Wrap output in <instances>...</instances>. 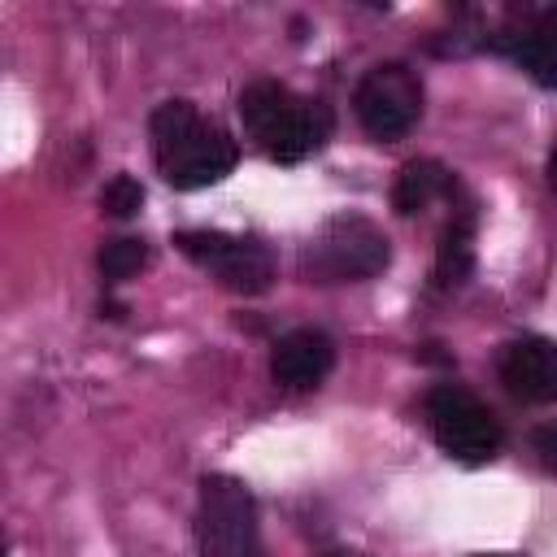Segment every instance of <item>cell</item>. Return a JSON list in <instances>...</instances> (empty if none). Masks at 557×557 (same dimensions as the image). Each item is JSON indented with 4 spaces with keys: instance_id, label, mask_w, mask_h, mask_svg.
I'll return each instance as SVG.
<instances>
[{
    "instance_id": "cell-14",
    "label": "cell",
    "mask_w": 557,
    "mask_h": 557,
    "mask_svg": "<svg viewBox=\"0 0 557 557\" xmlns=\"http://www.w3.org/2000/svg\"><path fill=\"white\" fill-rule=\"evenodd\" d=\"M139 205H144V187H139V178H131V174H113V178L104 183V191H100V209H104L109 218H135Z\"/></svg>"
},
{
    "instance_id": "cell-3",
    "label": "cell",
    "mask_w": 557,
    "mask_h": 557,
    "mask_svg": "<svg viewBox=\"0 0 557 557\" xmlns=\"http://www.w3.org/2000/svg\"><path fill=\"white\" fill-rule=\"evenodd\" d=\"M387 261H392L387 235L361 213H339L322 222V231L305 244L300 274L309 283H357L383 274Z\"/></svg>"
},
{
    "instance_id": "cell-17",
    "label": "cell",
    "mask_w": 557,
    "mask_h": 557,
    "mask_svg": "<svg viewBox=\"0 0 557 557\" xmlns=\"http://www.w3.org/2000/svg\"><path fill=\"white\" fill-rule=\"evenodd\" d=\"M331 557H357V553H331Z\"/></svg>"
},
{
    "instance_id": "cell-13",
    "label": "cell",
    "mask_w": 557,
    "mask_h": 557,
    "mask_svg": "<svg viewBox=\"0 0 557 557\" xmlns=\"http://www.w3.org/2000/svg\"><path fill=\"white\" fill-rule=\"evenodd\" d=\"M144 265H148V244L144 239H109L100 248V274L113 278V283L139 274Z\"/></svg>"
},
{
    "instance_id": "cell-1",
    "label": "cell",
    "mask_w": 557,
    "mask_h": 557,
    "mask_svg": "<svg viewBox=\"0 0 557 557\" xmlns=\"http://www.w3.org/2000/svg\"><path fill=\"white\" fill-rule=\"evenodd\" d=\"M148 135H152V157H157V170L165 174V183L187 187V191L226 178L239 157L231 131L200 117L191 100L157 104L148 117Z\"/></svg>"
},
{
    "instance_id": "cell-12",
    "label": "cell",
    "mask_w": 557,
    "mask_h": 557,
    "mask_svg": "<svg viewBox=\"0 0 557 557\" xmlns=\"http://www.w3.org/2000/svg\"><path fill=\"white\" fill-rule=\"evenodd\" d=\"M474 265V248H470V231L466 226H448L440 239V257H435V283L440 287H457L466 283Z\"/></svg>"
},
{
    "instance_id": "cell-4",
    "label": "cell",
    "mask_w": 557,
    "mask_h": 557,
    "mask_svg": "<svg viewBox=\"0 0 557 557\" xmlns=\"http://www.w3.org/2000/svg\"><path fill=\"white\" fill-rule=\"evenodd\" d=\"M200 557H261L257 505L235 474H205L196 505Z\"/></svg>"
},
{
    "instance_id": "cell-15",
    "label": "cell",
    "mask_w": 557,
    "mask_h": 557,
    "mask_svg": "<svg viewBox=\"0 0 557 557\" xmlns=\"http://www.w3.org/2000/svg\"><path fill=\"white\" fill-rule=\"evenodd\" d=\"M535 453H540V461L548 470H557V431L553 426L548 431H535Z\"/></svg>"
},
{
    "instance_id": "cell-6",
    "label": "cell",
    "mask_w": 557,
    "mask_h": 557,
    "mask_svg": "<svg viewBox=\"0 0 557 557\" xmlns=\"http://www.w3.org/2000/svg\"><path fill=\"white\" fill-rule=\"evenodd\" d=\"M426 418H431L435 444L457 461H492L500 453V422L474 392H466L457 383L431 387Z\"/></svg>"
},
{
    "instance_id": "cell-8",
    "label": "cell",
    "mask_w": 557,
    "mask_h": 557,
    "mask_svg": "<svg viewBox=\"0 0 557 557\" xmlns=\"http://www.w3.org/2000/svg\"><path fill=\"white\" fill-rule=\"evenodd\" d=\"M500 379L522 400H557V344L544 335H522L500 352Z\"/></svg>"
},
{
    "instance_id": "cell-10",
    "label": "cell",
    "mask_w": 557,
    "mask_h": 557,
    "mask_svg": "<svg viewBox=\"0 0 557 557\" xmlns=\"http://www.w3.org/2000/svg\"><path fill=\"white\" fill-rule=\"evenodd\" d=\"M509 52L540 87H557V9H540L522 35H513Z\"/></svg>"
},
{
    "instance_id": "cell-2",
    "label": "cell",
    "mask_w": 557,
    "mask_h": 557,
    "mask_svg": "<svg viewBox=\"0 0 557 557\" xmlns=\"http://www.w3.org/2000/svg\"><path fill=\"white\" fill-rule=\"evenodd\" d=\"M239 117L257 139V148L278 165H296L331 139V109L322 100L296 96L274 78H257L244 87Z\"/></svg>"
},
{
    "instance_id": "cell-9",
    "label": "cell",
    "mask_w": 557,
    "mask_h": 557,
    "mask_svg": "<svg viewBox=\"0 0 557 557\" xmlns=\"http://www.w3.org/2000/svg\"><path fill=\"white\" fill-rule=\"evenodd\" d=\"M331 366H335V344L313 326H300V331H287L283 339H274L270 374H274V383H283L292 392L318 387L331 374Z\"/></svg>"
},
{
    "instance_id": "cell-11",
    "label": "cell",
    "mask_w": 557,
    "mask_h": 557,
    "mask_svg": "<svg viewBox=\"0 0 557 557\" xmlns=\"http://www.w3.org/2000/svg\"><path fill=\"white\" fill-rule=\"evenodd\" d=\"M453 174L440 165V161H409L400 174H396V187H392V209L413 218L422 213L440 191H448Z\"/></svg>"
},
{
    "instance_id": "cell-5",
    "label": "cell",
    "mask_w": 557,
    "mask_h": 557,
    "mask_svg": "<svg viewBox=\"0 0 557 557\" xmlns=\"http://www.w3.org/2000/svg\"><path fill=\"white\" fill-rule=\"evenodd\" d=\"M352 113L361 122V131L379 144L405 139L413 131V122L422 117V83L409 65L400 61H383L370 65L352 91Z\"/></svg>"
},
{
    "instance_id": "cell-16",
    "label": "cell",
    "mask_w": 557,
    "mask_h": 557,
    "mask_svg": "<svg viewBox=\"0 0 557 557\" xmlns=\"http://www.w3.org/2000/svg\"><path fill=\"white\" fill-rule=\"evenodd\" d=\"M548 183H553V191H557V148L548 152Z\"/></svg>"
},
{
    "instance_id": "cell-7",
    "label": "cell",
    "mask_w": 557,
    "mask_h": 557,
    "mask_svg": "<svg viewBox=\"0 0 557 557\" xmlns=\"http://www.w3.org/2000/svg\"><path fill=\"white\" fill-rule=\"evenodd\" d=\"M174 248L196 265H205L209 274H218V283L231 292L252 296V292H265L274 278V261L257 239H239L226 231H178Z\"/></svg>"
}]
</instances>
